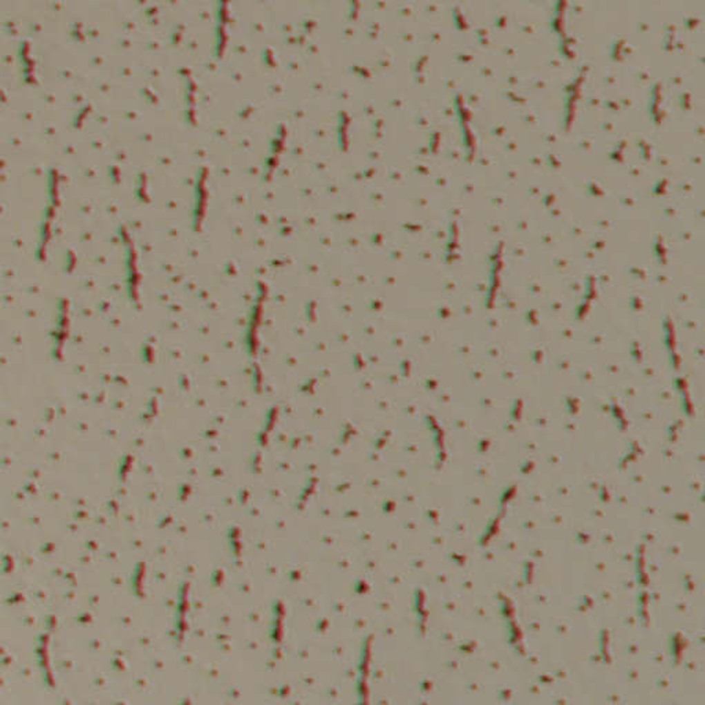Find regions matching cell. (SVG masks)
I'll use <instances>...</instances> for the list:
<instances>
[{
    "label": "cell",
    "instance_id": "1",
    "mask_svg": "<svg viewBox=\"0 0 705 705\" xmlns=\"http://www.w3.org/2000/svg\"><path fill=\"white\" fill-rule=\"evenodd\" d=\"M61 176L57 169H50L46 176V203L39 229V254H43L51 234L53 219L58 207L61 193Z\"/></svg>",
    "mask_w": 705,
    "mask_h": 705
},
{
    "label": "cell",
    "instance_id": "2",
    "mask_svg": "<svg viewBox=\"0 0 705 705\" xmlns=\"http://www.w3.org/2000/svg\"><path fill=\"white\" fill-rule=\"evenodd\" d=\"M229 12H227V4L226 3H218L214 17V54L219 57L225 47L227 40V22Z\"/></svg>",
    "mask_w": 705,
    "mask_h": 705
},
{
    "label": "cell",
    "instance_id": "3",
    "mask_svg": "<svg viewBox=\"0 0 705 705\" xmlns=\"http://www.w3.org/2000/svg\"><path fill=\"white\" fill-rule=\"evenodd\" d=\"M207 170L205 167H201L200 170H197L196 176H194V183H193V205H191V212H193V222L194 223H198L204 215V208H205V203H207Z\"/></svg>",
    "mask_w": 705,
    "mask_h": 705
},
{
    "label": "cell",
    "instance_id": "4",
    "mask_svg": "<svg viewBox=\"0 0 705 705\" xmlns=\"http://www.w3.org/2000/svg\"><path fill=\"white\" fill-rule=\"evenodd\" d=\"M285 135H287V131L284 127H280L277 129V133H274L273 138L270 140V144H269V149H267V156L265 159V170H266V174L270 176L276 163H277V159L284 148V142H285Z\"/></svg>",
    "mask_w": 705,
    "mask_h": 705
},
{
    "label": "cell",
    "instance_id": "5",
    "mask_svg": "<svg viewBox=\"0 0 705 705\" xmlns=\"http://www.w3.org/2000/svg\"><path fill=\"white\" fill-rule=\"evenodd\" d=\"M126 277H127V290L130 297H137L138 291V272H137V258L134 250L130 244L126 247Z\"/></svg>",
    "mask_w": 705,
    "mask_h": 705
},
{
    "label": "cell",
    "instance_id": "6",
    "mask_svg": "<svg viewBox=\"0 0 705 705\" xmlns=\"http://www.w3.org/2000/svg\"><path fill=\"white\" fill-rule=\"evenodd\" d=\"M30 50H29V46L28 43H21L19 46V50H18V58H19V64H21V68H22V73L25 76V79H30L32 75H33V62H32V58H30Z\"/></svg>",
    "mask_w": 705,
    "mask_h": 705
}]
</instances>
